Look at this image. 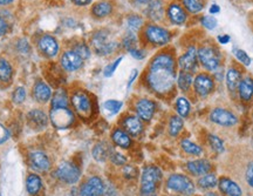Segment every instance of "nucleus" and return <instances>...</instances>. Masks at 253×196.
Wrapping results in <instances>:
<instances>
[{
  "mask_svg": "<svg viewBox=\"0 0 253 196\" xmlns=\"http://www.w3.org/2000/svg\"><path fill=\"white\" fill-rule=\"evenodd\" d=\"M209 142L211 148L216 153H223L224 152V143L223 141L219 139L218 136L216 135H209Z\"/></svg>",
  "mask_w": 253,
  "mask_h": 196,
  "instance_id": "nucleus-45",
  "label": "nucleus"
},
{
  "mask_svg": "<svg viewBox=\"0 0 253 196\" xmlns=\"http://www.w3.org/2000/svg\"><path fill=\"white\" fill-rule=\"evenodd\" d=\"M122 106H123V102L118 100H107L103 103V108L108 111L111 114H116V113L120 112Z\"/></svg>",
  "mask_w": 253,
  "mask_h": 196,
  "instance_id": "nucleus-41",
  "label": "nucleus"
},
{
  "mask_svg": "<svg viewBox=\"0 0 253 196\" xmlns=\"http://www.w3.org/2000/svg\"><path fill=\"white\" fill-rule=\"evenodd\" d=\"M111 159H112V163L118 164V166H120V164H124L127 161V159L124 158L122 154H120V153H112Z\"/></svg>",
  "mask_w": 253,
  "mask_h": 196,
  "instance_id": "nucleus-49",
  "label": "nucleus"
},
{
  "mask_svg": "<svg viewBox=\"0 0 253 196\" xmlns=\"http://www.w3.org/2000/svg\"><path fill=\"white\" fill-rule=\"evenodd\" d=\"M183 130V120L182 118L179 116H172L170 119V124H169V133L171 136H177L181 131Z\"/></svg>",
  "mask_w": 253,
  "mask_h": 196,
  "instance_id": "nucleus-38",
  "label": "nucleus"
},
{
  "mask_svg": "<svg viewBox=\"0 0 253 196\" xmlns=\"http://www.w3.org/2000/svg\"><path fill=\"white\" fill-rule=\"evenodd\" d=\"M202 24L203 26L208 30H215L218 25L217 19H216L215 17H212V15H205V17H203Z\"/></svg>",
  "mask_w": 253,
  "mask_h": 196,
  "instance_id": "nucleus-47",
  "label": "nucleus"
},
{
  "mask_svg": "<svg viewBox=\"0 0 253 196\" xmlns=\"http://www.w3.org/2000/svg\"><path fill=\"white\" fill-rule=\"evenodd\" d=\"M122 45H123V47L126 48V50L129 52L134 50V48H136L137 46V38H136V34L134 32H128L126 35H124L123 40H122Z\"/></svg>",
  "mask_w": 253,
  "mask_h": 196,
  "instance_id": "nucleus-40",
  "label": "nucleus"
},
{
  "mask_svg": "<svg viewBox=\"0 0 253 196\" xmlns=\"http://www.w3.org/2000/svg\"><path fill=\"white\" fill-rule=\"evenodd\" d=\"M167 14L170 21L172 24H175V25H183L188 19V14L185 8L182 5L177 4V2H172V4L169 5V7L167 10Z\"/></svg>",
  "mask_w": 253,
  "mask_h": 196,
  "instance_id": "nucleus-17",
  "label": "nucleus"
},
{
  "mask_svg": "<svg viewBox=\"0 0 253 196\" xmlns=\"http://www.w3.org/2000/svg\"><path fill=\"white\" fill-rule=\"evenodd\" d=\"M90 44L93 50L99 56H109L112 52L116 51L118 44L111 39V33L106 30H100L93 34L90 39Z\"/></svg>",
  "mask_w": 253,
  "mask_h": 196,
  "instance_id": "nucleus-2",
  "label": "nucleus"
},
{
  "mask_svg": "<svg viewBox=\"0 0 253 196\" xmlns=\"http://www.w3.org/2000/svg\"><path fill=\"white\" fill-rule=\"evenodd\" d=\"M230 40H231L230 35H227V34H223V35L218 36V42H221V44H223V45L228 44Z\"/></svg>",
  "mask_w": 253,
  "mask_h": 196,
  "instance_id": "nucleus-54",
  "label": "nucleus"
},
{
  "mask_svg": "<svg viewBox=\"0 0 253 196\" xmlns=\"http://www.w3.org/2000/svg\"><path fill=\"white\" fill-rule=\"evenodd\" d=\"M7 31H8L7 21H6L4 18L0 15V38H1V36H4L6 33H7Z\"/></svg>",
  "mask_w": 253,
  "mask_h": 196,
  "instance_id": "nucleus-52",
  "label": "nucleus"
},
{
  "mask_svg": "<svg viewBox=\"0 0 253 196\" xmlns=\"http://www.w3.org/2000/svg\"><path fill=\"white\" fill-rule=\"evenodd\" d=\"M27 121L34 130H44L48 124V116L41 109H32L27 114Z\"/></svg>",
  "mask_w": 253,
  "mask_h": 196,
  "instance_id": "nucleus-19",
  "label": "nucleus"
},
{
  "mask_svg": "<svg viewBox=\"0 0 253 196\" xmlns=\"http://www.w3.org/2000/svg\"><path fill=\"white\" fill-rule=\"evenodd\" d=\"M130 56H132L133 58H135V59L137 60H142L144 59L145 56H147V52H145L144 50H140V48H134V50L129 51Z\"/></svg>",
  "mask_w": 253,
  "mask_h": 196,
  "instance_id": "nucleus-50",
  "label": "nucleus"
},
{
  "mask_svg": "<svg viewBox=\"0 0 253 196\" xmlns=\"http://www.w3.org/2000/svg\"><path fill=\"white\" fill-rule=\"evenodd\" d=\"M219 11H221V7L216 4H213L211 7H210V13L211 14H217V13H219Z\"/></svg>",
  "mask_w": 253,
  "mask_h": 196,
  "instance_id": "nucleus-56",
  "label": "nucleus"
},
{
  "mask_svg": "<svg viewBox=\"0 0 253 196\" xmlns=\"http://www.w3.org/2000/svg\"><path fill=\"white\" fill-rule=\"evenodd\" d=\"M233 54H234V57L237 58V60H238L239 63H242L244 66L251 65V58L249 57V54L246 53L245 51L240 50V48H234Z\"/></svg>",
  "mask_w": 253,
  "mask_h": 196,
  "instance_id": "nucleus-43",
  "label": "nucleus"
},
{
  "mask_svg": "<svg viewBox=\"0 0 253 196\" xmlns=\"http://www.w3.org/2000/svg\"><path fill=\"white\" fill-rule=\"evenodd\" d=\"M14 0H0V6H6V5H10L13 2Z\"/></svg>",
  "mask_w": 253,
  "mask_h": 196,
  "instance_id": "nucleus-57",
  "label": "nucleus"
},
{
  "mask_svg": "<svg viewBox=\"0 0 253 196\" xmlns=\"http://www.w3.org/2000/svg\"><path fill=\"white\" fill-rule=\"evenodd\" d=\"M245 179L248 185L253 188V162H250L245 171Z\"/></svg>",
  "mask_w": 253,
  "mask_h": 196,
  "instance_id": "nucleus-48",
  "label": "nucleus"
},
{
  "mask_svg": "<svg viewBox=\"0 0 253 196\" xmlns=\"http://www.w3.org/2000/svg\"><path fill=\"white\" fill-rule=\"evenodd\" d=\"M190 102H189L185 98L181 97L176 101V111H177L178 115L181 116V118H187L189 113H190Z\"/></svg>",
  "mask_w": 253,
  "mask_h": 196,
  "instance_id": "nucleus-34",
  "label": "nucleus"
},
{
  "mask_svg": "<svg viewBox=\"0 0 253 196\" xmlns=\"http://www.w3.org/2000/svg\"><path fill=\"white\" fill-rule=\"evenodd\" d=\"M39 51L47 58H54L59 53V42L53 35L44 34L38 40Z\"/></svg>",
  "mask_w": 253,
  "mask_h": 196,
  "instance_id": "nucleus-11",
  "label": "nucleus"
},
{
  "mask_svg": "<svg viewBox=\"0 0 253 196\" xmlns=\"http://www.w3.org/2000/svg\"><path fill=\"white\" fill-rule=\"evenodd\" d=\"M176 79V59L170 52H160L150 61L145 81L152 92L164 96L173 90Z\"/></svg>",
  "mask_w": 253,
  "mask_h": 196,
  "instance_id": "nucleus-1",
  "label": "nucleus"
},
{
  "mask_svg": "<svg viewBox=\"0 0 253 196\" xmlns=\"http://www.w3.org/2000/svg\"><path fill=\"white\" fill-rule=\"evenodd\" d=\"M198 60L206 70H216L221 65V54L211 45H205L198 48Z\"/></svg>",
  "mask_w": 253,
  "mask_h": 196,
  "instance_id": "nucleus-5",
  "label": "nucleus"
},
{
  "mask_svg": "<svg viewBox=\"0 0 253 196\" xmlns=\"http://www.w3.org/2000/svg\"><path fill=\"white\" fill-rule=\"evenodd\" d=\"M151 1L152 0H136V2H139V4H141V5H148V4H150Z\"/></svg>",
  "mask_w": 253,
  "mask_h": 196,
  "instance_id": "nucleus-58",
  "label": "nucleus"
},
{
  "mask_svg": "<svg viewBox=\"0 0 253 196\" xmlns=\"http://www.w3.org/2000/svg\"><path fill=\"white\" fill-rule=\"evenodd\" d=\"M122 59H123V57H120L117 58L116 60H114L112 63L109 64V65H107L105 67V69H103V75H105L106 78H111V76L115 73V70H116L118 65L121 64Z\"/></svg>",
  "mask_w": 253,
  "mask_h": 196,
  "instance_id": "nucleus-46",
  "label": "nucleus"
},
{
  "mask_svg": "<svg viewBox=\"0 0 253 196\" xmlns=\"http://www.w3.org/2000/svg\"><path fill=\"white\" fill-rule=\"evenodd\" d=\"M240 81H242V73H240V70L236 68V67L228 68L226 73V86L228 90L231 92L238 90Z\"/></svg>",
  "mask_w": 253,
  "mask_h": 196,
  "instance_id": "nucleus-26",
  "label": "nucleus"
},
{
  "mask_svg": "<svg viewBox=\"0 0 253 196\" xmlns=\"http://www.w3.org/2000/svg\"><path fill=\"white\" fill-rule=\"evenodd\" d=\"M122 125H123L124 131H126L127 133L132 136H139L140 134L143 131L142 120L139 118V116L128 115L124 118Z\"/></svg>",
  "mask_w": 253,
  "mask_h": 196,
  "instance_id": "nucleus-20",
  "label": "nucleus"
},
{
  "mask_svg": "<svg viewBox=\"0 0 253 196\" xmlns=\"http://www.w3.org/2000/svg\"><path fill=\"white\" fill-rule=\"evenodd\" d=\"M127 25L130 32H137L143 26V18L139 14H130L127 18Z\"/></svg>",
  "mask_w": 253,
  "mask_h": 196,
  "instance_id": "nucleus-35",
  "label": "nucleus"
},
{
  "mask_svg": "<svg viewBox=\"0 0 253 196\" xmlns=\"http://www.w3.org/2000/svg\"><path fill=\"white\" fill-rule=\"evenodd\" d=\"M239 97L243 101H250L253 97V79L251 76H246V78L242 79L240 84L238 86Z\"/></svg>",
  "mask_w": 253,
  "mask_h": 196,
  "instance_id": "nucleus-24",
  "label": "nucleus"
},
{
  "mask_svg": "<svg viewBox=\"0 0 253 196\" xmlns=\"http://www.w3.org/2000/svg\"><path fill=\"white\" fill-rule=\"evenodd\" d=\"M13 78V67L10 61L5 58H0V81L10 82Z\"/></svg>",
  "mask_w": 253,
  "mask_h": 196,
  "instance_id": "nucleus-28",
  "label": "nucleus"
},
{
  "mask_svg": "<svg viewBox=\"0 0 253 196\" xmlns=\"http://www.w3.org/2000/svg\"><path fill=\"white\" fill-rule=\"evenodd\" d=\"M143 34H144L145 40L149 44L155 46H164L169 44L170 40H171V34H170L169 31L164 29V27L154 25V24H149V25L145 26Z\"/></svg>",
  "mask_w": 253,
  "mask_h": 196,
  "instance_id": "nucleus-6",
  "label": "nucleus"
},
{
  "mask_svg": "<svg viewBox=\"0 0 253 196\" xmlns=\"http://www.w3.org/2000/svg\"><path fill=\"white\" fill-rule=\"evenodd\" d=\"M71 1L76 6H86L90 4L91 0H71Z\"/></svg>",
  "mask_w": 253,
  "mask_h": 196,
  "instance_id": "nucleus-55",
  "label": "nucleus"
},
{
  "mask_svg": "<svg viewBox=\"0 0 253 196\" xmlns=\"http://www.w3.org/2000/svg\"><path fill=\"white\" fill-rule=\"evenodd\" d=\"M80 168L72 162H62L56 170V177L67 185H74L80 180Z\"/></svg>",
  "mask_w": 253,
  "mask_h": 196,
  "instance_id": "nucleus-7",
  "label": "nucleus"
},
{
  "mask_svg": "<svg viewBox=\"0 0 253 196\" xmlns=\"http://www.w3.org/2000/svg\"><path fill=\"white\" fill-rule=\"evenodd\" d=\"M42 187V181L36 174H30L26 180V188L29 195H36L40 192Z\"/></svg>",
  "mask_w": 253,
  "mask_h": 196,
  "instance_id": "nucleus-30",
  "label": "nucleus"
},
{
  "mask_svg": "<svg viewBox=\"0 0 253 196\" xmlns=\"http://www.w3.org/2000/svg\"><path fill=\"white\" fill-rule=\"evenodd\" d=\"M167 187L170 191L182 193V194L190 195L195 192V186L193 181L188 176L181 175V174H173L168 179Z\"/></svg>",
  "mask_w": 253,
  "mask_h": 196,
  "instance_id": "nucleus-8",
  "label": "nucleus"
},
{
  "mask_svg": "<svg viewBox=\"0 0 253 196\" xmlns=\"http://www.w3.org/2000/svg\"><path fill=\"white\" fill-rule=\"evenodd\" d=\"M73 51H74L75 53H78L79 56H80L84 60H86L90 57L89 47H88V46L84 44V42H79V44L74 45V47H73Z\"/></svg>",
  "mask_w": 253,
  "mask_h": 196,
  "instance_id": "nucleus-42",
  "label": "nucleus"
},
{
  "mask_svg": "<svg viewBox=\"0 0 253 196\" xmlns=\"http://www.w3.org/2000/svg\"><path fill=\"white\" fill-rule=\"evenodd\" d=\"M72 105L74 107V109L79 113L80 115L88 116L91 113V108H93V103L89 96L87 93L82 91H78L73 93L71 98Z\"/></svg>",
  "mask_w": 253,
  "mask_h": 196,
  "instance_id": "nucleus-9",
  "label": "nucleus"
},
{
  "mask_svg": "<svg viewBox=\"0 0 253 196\" xmlns=\"http://www.w3.org/2000/svg\"><path fill=\"white\" fill-rule=\"evenodd\" d=\"M60 65L67 72H75L84 65V59L74 51H66L60 57Z\"/></svg>",
  "mask_w": 253,
  "mask_h": 196,
  "instance_id": "nucleus-12",
  "label": "nucleus"
},
{
  "mask_svg": "<svg viewBox=\"0 0 253 196\" xmlns=\"http://www.w3.org/2000/svg\"><path fill=\"white\" fill-rule=\"evenodd\" d=\"M135 111L137 116L143 121H150L156 111V103L150 99H140L135 105Z\"/></svg>",
  "mask_w": 253,
  "mask_h": 196,
  "instance_id": "nucleus-15",
  "label": "nucleus"
},
{
  "mask_svg": "<svg viewBox=\"0 0 253 196\" xmlns=\"http://www.w3.org/2000/svg\"><path fill=\"white\" fill-rule=\"evenodd\" d=\"M147 13L151 19L160 20L163 15V6L160 1H154L149 4Z\"/></svg>",
  "mask_w": 253,
  "mask_h": 196,
  "instance_id": "nucleus-33",
  "label": "nucleus"
},
{
  "mask_svg": "<svg viewBox=\"0 0 253 196\" xmlns=\"http://www.w3.org/2000/svg\"><path fill=\"white\" fill-rule=\"evenodd\" d=\"M112 154V149L107 143L101 142V143H97V145L94 147L93 149V156L96 161L99 162H103L106 161L107 159L109 158Z\"/></svg>",
  "mask_w": 253,
  "mask_h": 196,
  "instance_id": "nucleus-29",
  "label": "nucleus"
},
{
  "mask_svg": "<svg viewBox=\"0 0 253 196\" xmlns=\"http://www.w3.org/2000/svg\"><path fill=\"white\" fill-rule=\"evenodd\" d=\"M210 120L215 124L221 125L224 127H231L238 122L237 116L232 112L224 108H215L210 114Z\"/></svg>",
  "mask_w": 253,
  "mask_h": 196,
  "instance_id": "nucleus-10",
  "label": "nucleus"
},
{
  "mask_svg": "<svg viewBox=\"0 0 253 196\" xmlns=\"http://www.w3.org/2000/svg\"><path fill=\"white\" fill-rule=\"evenodd\" d=\"M178 65L182 70H185V72L191 73L196 70L198 66V54L196 47H194V46L189 47L185 54H183L178 59Z\"/></svg>",
  "mask_w": 253,
  "mask_h": 196,
  "instance_id": "nucleus-16",
  "label": "nucleus"
},
{
  "mask_svg": "<svg viewBox=\"0 0 253 196\" xmlns=\"http://www.w3.org/2000/svg\"><path fill=\"white\" fill-rule=\"evenodd\" d=\"M103 192H105V183L97 176L88 179L80 188L81 196H101Z\"/></svg>",
  "mask_w": 253,
  "mask_h": 196,
  "instance_id": "nucleus-13",
  "label": "nucleus"
},
{
  "mask_svg": "<svg viewBox=\"0 0 253 196\" xmlns=\"http://www.w3.org/2000/svg\"><path fill=\"white\" fill-rule=\"evenodd\" d=\"M0 196H1V194H0Z\"/></svg>",
  "mask_w": 253,
  "mask_h": 196,
  "instance_id": "nucleus-59",
  "label": "nucleus"
},
{
  "mask_svg": "<svg viewBox=\"0 0 253 196\" xmlns=\"http://www.w3.org/2000/svg\"><path fill=\"white\" fill-rule=\"evenodd\" d=\"M112 139L114 141V143L121 148H129L130 145H132V140H130L129 134L127 131L120 130H115L112 133Z\"/></svg>",
  "mask_w": 253,
  "mask_h": 196,
  "instance_id": "nucleus-27",
  "label": "nucleus"
},
{
  "mask_svg": "<svg viewBox=\"0 0 253 196\" xmlns=\"http://www.w3.org/2000/svg\"><path fill=\"white\" fill-rule=\"evenodd\" d=\"M32 94H33V98H34V100L40 103L48 102V101L52 99V96H53L50 86L42 80H38L35 82L34 86H33Z\"/></svg>",
  "mask_w": 253,
  "mask_h": 196,
  "instance_id": "nucleus-18",
  "label": "nucleus"
},
{
  "mask_svg": "<svg viewBox=\"0 0 253 196\" xmlns=\"http://www.w3.org/2000/svg\"><path fill=\"white\" fill-rule=\"evenodd\" d=\"M52 107H68L69 101L65 90H57L52 96Z\"/></svg>",
  "mask_w": 253,
  "mask_h": 196,
  "instance_id": "nucleus-32",
  "label": "nucleus"
},
{
  "mask_svg": "<svg viewBox=\"0 0 253 196\" xmlns=\"http://www.w3.org/2000/svg\"><path fill=\"white\" fill-rule=\"evenodd\" d=\"M162 179V171L158 167L144 168L141 179V196H156L158 182Z\"/></svg>",
  "mask_w": 253,
  "mask_h": 196,
  "instance_id": "nucleus-3",
  "label": "nucleus"
},
{
  "mask_svg": "<svg viewBox=\"0 0 253 196\" xmlns=\"http://www.w3.org/2000/svg\"><path fill=\"white\" fill-rule=\"evenodd\" d=\"M112 12V4L108 0H101L97 1L95 5L91 7V13L96 18H106Z\"/></svg>",
  "mask_w": 253,
  "mask_h": 196,
  "instance_id": "nucleus-25",
  "label": "nucleus"
},
{
  "mask_svg": "<svg viewBox=\"0 0 253 196\" xmlns=\"http://www.w3.org/2000/svg\"><path fill=\"white\" fill-rule=\"evenodd\" d=\"M188 170L193 175H205L211 170V163L208 160H196L188 162Z\"/></svg>",
  "mask_w": 253,
  "mask_h": 196,
  "instance_id": "nucleus-23",
  "label": "nucleus"
},
{
  "mask_svg": "<svg viewBox=\"0 0 253 196\" xmlns=\"http://www.w3.org/2000/svg\"><path fill=\"white\" fill-rule=\"evenodd\" d=\"M181 146L183 148V151L185 153H188V154H191V155H200L203 153V149L200 146H197L196 143L191 142L190 140L185 139V140H182L181 142Z\"/></svg>",
  "mask_w": 253,
  "mask_h": 196,
  "instance_id": "nucleus-36",
  "label": "nucleus"
},
{
  "mask_svg": "<svg viewBox=\"0 0 253 196\" xmlns=\"http://www.w3.org/2000/svg\"><path fill=\"white\" fill-rule=\"evenodd\" d=\"M8 137H10V131H7V128L0 124V145L5 143L8 140Z\"/></svg>",
  "mask_w": 253,
  "mask_h": 196,
  "instance_id": "nucleus-51",
  "label": "nucleus"
},
{
  "mask_svg": "<svg viewBox=\"0 0 253 196\" xmlns=\"http://www.w3.org/2000/svg\"><path fill=\"white\" fill-rule=\"evenodd\" d=\"M137 75H139V72H137V69H133L132 74H130V76H129V80H128V85H127L128 88L132 87L133 82L135 81V79L137 78Z\"/></svg>",
  "mask_w": 253,
  "mask_h": 196,
  "instance_id": "nucleus-53",
  "label": "nucleus"
},
{
  "mask_svg": "<svg viewBox=\"0 0 253 196\" xmlns=\"http://www.w3.org/2000/svg\"><path fill=\"white\" fill-rule=\"evenodd\" d=\"M183 7L190 13H198L203 10V4L199 0H183Z\"/></svg>",
  "mask_w": 253,
  "mask_h": 196,
  "instance_id": "nucleus-39",
  "label": "nucleus"
},
{
  "mask_svg": "<svg viewBox=\"0 0 253 196\" xmlns=\"http://www.w3.org/2000/svg\"><path fill=\"white\" fill-rule=\"evenodd\" d=\"M26 90L24 87H17L12 94V99H13V102L17 103V105H20L24 101L26 100Z\"/></svg>",
  "mask_w": 253,
  "mask_h": 196,
  "instance_id": "nucleus-44",
  "label": "nucleus"
},
{
  "mask_svg": "<svg viewBox=\"0 0 253 196\" xmlns=\"http://www.w3.org/2000/svg\"><path fill=\"white\" fill-rule=\"evenodd\" d=\"M198 185H199L204 189L213 188V187H216L218 185L217 176H216L215 174H209V173L205 174V175L198 180Z\"/></svg>",
  "mask_w": 253,
  "mask_h": 196,
  "instance_id": "nucleus-37",
  "label": "nucleus"
},
{
  "mask_svg": "<svg viewBox=\"0 0 253 196\" xmlns=\"http://www.w3.org/2000/svg\"><path fill=\"white\" fill-rule=\"evenodd\" d=\"M219 189L222 193H224L227 196H242V189L232 180L227 179V177H223L218 181Z\"/></svg>",
  "mask_w": 253,
  "mask_h": 196,
  "instance_id": "nucleus-22",
  "label": "nucleus"
},
{
  "mask_svg": "<svg viewBox=\"0 0 253 196\" xmlns=\"http://www.w3.org/2000/svg\"><path fill=\"white\" fill-rule=\"evenodd\" d=\"M194 87L195 91H196L197 94L202 97L209 96L210 93L215 88V82H213V79L206 73H200L198 74L194 80Z\"/></svg>",
  "mask_w": 253,
  "mask_h": 196,
  "instance_id": "nucleus-14",
  "label": "nucleus"
},
{
  "mask_svg": "<svg viewBox=\"0 0 253 196\" xmlns=\"http://www.w3.org/2000/svg\"><path fill=\"white\" fill-rule=\"evenodd\" d=\"M194 84V78L190 72H185V70H181L177 76V85L179 90L183 92H188L190 90L191 85Z\"/></svg>",
  "mask_w": 253,
  "mask_h": 196,
  "instance_id": "nucleus-31",
  "label": "nucleus"
},
{
  "mask_svg": "<svg viewBox=\"0 0 253 196\" xmlns=\"http://www.w3.org/2000/svg\"><path fill=\"white\" fill-rule=\"evenodd\" d=\"M30 164L35 169L40 171H47L51 168V161L48 156L42 152H33L29 154Z\"/></svg>",
  "mask_w": 253,
  "mask_h": 196,
  "instance_id": "nucleus-21",
  "label": "nucleus"
},
{
  "mask_svg": "<svg viewBox=\"0 0 253 196\" xmlns=\"http://www.w3.org/2000/svg\"><path fill=\"white\" fill-rule=\"evenodd\" d=\"M50 120L57 130H66L74 124L75 116L69 107H52Z\"/></svg>",
  "mask_w": 253,
  "mask_h": 196,
  "instance_id": "nucleus-4",
  "label": "nucleus"
}]
</instances>
